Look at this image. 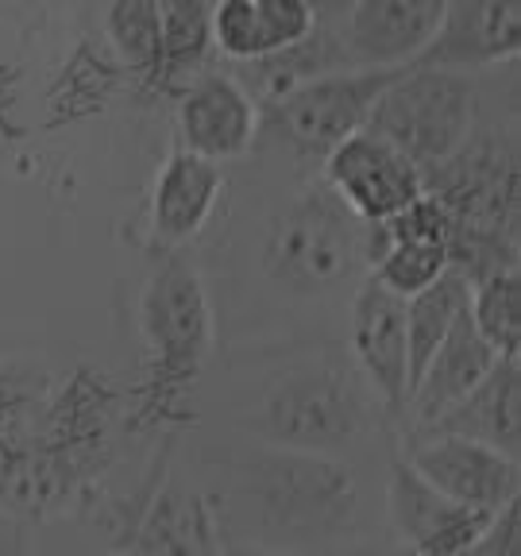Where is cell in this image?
<instances>
[{"label": "cell", "instance_id": "cell-7", "mask_svg": "<svg viewBox=\"0 0 521 556\" xmlns=\"http://www.w3.org/2000/svg\"><path fill=\"white\" fill-rule=\"evenodd\" d=\"M325 182L364 225H386L425 193L421 170L367 128L325 155Z\"/></svg>", "mask_w": 521, "mask_h": 556}, {"label": "cell", "instance_id": "cell-24", "mask_svg": "<svg viewBox=\"0 0 521 556\" xmlns=\"http://www.w3.org/2000/svg\"><path fill=\"white\" fill-rule=\"evenodd\" d=\"M0 556H27L24 533H20V530H0Z\"/></svg>", "mask_w": 521, "mask_h": 556}, {"label": "cell", "instance_id": "cell-3", "mask_svg": "<svg viewBox=\"0 0 521 556\" xmlns=\"http://www.w3.org/2000/svg\"><path fill=\"white\" fill-rule=\"evenodd\" d=\"M247 429L259 444L332 456L367 429V391L344 364H305L263 391Z\"/></svg>", "mask_w": 521, "mask_h": 556}, {"label": "cell", "instance_id": "cell-8", "mask_svg": "<svg viewBox=\"0 0 521 556\" xmlns=\"http://www.w3.org/2000/svg\"><path fill=\"white\" fill-rule=\"evenodd\" d=\"M406 464L433 491L468 506V510L498 514L510 503H518V460L486 448V444L463 441V437L421 433L406 448Z\"/></svg>", "mask_w": 521, "mask_h": 556}, {"label": "cell", "instance_id": "cell-22", "mask_svg": "<svg viewBox=\"0 0 521 556\" xmlns=\"http://www.w3.org/2000/svg\"><path fill=\"white\" fill-rule=\"evenodd\" d=\"M104 31L136 74L158 78V54H163V35H158V4L151 0H120L104 12Z\"/></svg>", "mask_w": 521, "mask_h": 556}, {"label": "cell", "instance_id": "cell-12", "mask_svg": "<svg viewBox=\"0 0 521 556\" xmlns=\"http://www.w3.org/2000/svg\"><path fill=\"white\" fill-rule=\"evenodd\" d=\"M259 104L232 74H205L186 89L178 104V131L182 151L205 159V163H228L252 151L259 136Z\"/></svg>", "mask_w": 521, "mask_h": 556}, {"label": "cell", "instance_id": "cell-16", "mask_svg": "<svg viewBox=\"0 0 521 556\" xmlns=\"http://www.w3.org/2000/svg\"><path fill=\"white\" fill-rule=\"evenodd\" d=\"M498 359L503 356L479 337L468 309H463L460 321L452 325L444 344L436 348V356L429 359V367L421 371V379L414 382V391H409L406 406L414 409L417 426L429 429L433 421H441L452 406H460L479 382L495 371Z\"/></svg>", "mask_w": 521, "mask_h": 556}, {"label": "cell", "instance_id": "cell-11", "mask_svg": "<svg viewBox=\"0 0 521 556\" xmlns=\"http://www.w3.org/2000/svg\"><path fill=\"white\" fill-rule=\"evenodd\" d=\"M444 0H359L344 12V54L356 70H402L433 43Z\"/></svg>", "mask_w": 521, "mask_h": 556}, {"label": "cell", "instance_id": "cell-15", "mask_svg": "<svg viewBox=\"0 0 521 556\" xmlns=\"http://www.w3.org/2000/svg\"><path fill=\"white\" fill-rule=\"evenodd\" d=\"M220 533L208 498L182 483L158 486L120 541V556H217Z\"/></svg>", "mask_w": 521, "mask_h": 556}, {"label": "cell", "instance_id": "cell-19", "mask_svg": "<svg viewBox=\"0 0 521 556\" xmlns=\"http://www.w3.org/2000/svg\"><path fill=\"white\" fill-rule=\"evenodd\" d=\"M471 302V282L460 270H444L433 287L421 290L417 298L406 302V352H409V391L436 356V348L452 332V325L460 321V313Z\"/></svg>", "mask_w": 521, "mask_h": 556}, {"label": "cell", "instance_id": "cell-17", "mask_svg": "<svg viewBox=\"0 0 521 556\" xmlns=\"http://www.w3.org/2000/svg\"><path fill=\"white\" fill-rule=\"evenodd\" d=\"M441 437H463V441L486 444L518 460L521 452V359H498L495 371L479 382L475 391L452 406L441 421L425 429Z\"/></svg>", "mask_w": 521, "mask_h": 556}, {"label": "cell", "instance_id": "cell-2", "mask_svg": "<svg viewBox=\"0 0 521 556\" xmlns=\"http://www.w3.org/2000/svg\"><path fill=\"white\" fill-rule=\"evenodd\" d=\"M367 267V225L329 190H305L275 217L263 270L290 294H329Z\"/></svg>", "mask_w": 521, "mask_h": 556}, {"label": "cell", "instance_id": "cell-26", "mask_svg": "<svg viewBox=\"0 0 521 556\" xmlns=\"http://www.w3.org/2000/svg\"><path fill=\"white\" fill-rule=\"evenodd\" d=\"M0 456H4V437H0Z\"/></svg>", "mask_w": 521, "mask_h": 556}, {"label": "cell", "instance_id": "cell-4", "mask_svg": "<svg viewBox=\"0 0 521 556\" xmlns=\"http://www.w3.org/2000/svg\"><path fill=\"white\" fill-rule=\"evenodd\" d=\"M471 124H475V86L468 74L406 66V74L374 101L364 128L425 174L448 163L468 143Z\"/></svg>", "mask_w": 521, "mask_h": 556}, {"label": "cell", "instance_id": "cell-10", "mask_svg": "<svg viewBox=\"0 0 521 556\" xmlns=\"http://www.w3.org/2000/svg\"><path fill=\"white\" fill-rule=\"evenodd\" d=\"M386 510L414 556H463L495 521V514L444 498L406 460L394 464L386 479Z\"/></svg>", "mask_w": 521, "mask_h": 556}, {"label": "cell", "instance_id": "cell-6", "mask_svg": "<svg viewBox=\"0 0 521 556\" xmlns=\"http://www.w3.org/2000/svg\"><path fill=\"white\" fill-rule=\"evenodd\" d=\"M406 74L402 70H340V74H325L305 86L290 89L287 97L263 104L259 121L275 128L282 139H290L302 155L325 159L336 151L347 136H356L371 116L374 101H379L394 81Z\"/></svg>", "mask_w": 521, "mask_h": 556}, {"label": "cell", "instance_id": "cell-14", "mask_svg": "<svg viewBox=\"0 0 521 556\" xmlns=\"http://www.w3.org/2000/svg\"><path fill=\"white\" fill-rule=\"evenodd\" d=\"M321 16L305 0H225L213 4V43L232 62H263L305 43Z\"/></svg>", "mask_w": 521, "mask_h": 556}, {"label": "cell", "instance_id": "cell-9", "mask_svg": "<svg viewBox=\"0 0 521 556\" xmlns=\"http://www.w3.org/2000/svg\"><path fill=\"white\" fill-rule=\"evenodd\" d=\"M352 352L364 371L371 399L382 409H406L409 402V352H406V302L382 287L379 278H364L352 298Z\"/></svg>", "mask_w": 521, "mask_h": 556}, {"label": "cell", "instance_id": "cell-5", "mask_svg": "<svg viewBox=\"0 0 521 556\" xmlns=\"http://www.w3.org/2000/svg\"><path fill=\"white\" fill-rule=\"evenodd\" d=\"M139 329L151 352V382L163 399H174L198 379L213 348V309H208L201 275L170 255L139 294Z\"/></svg>", "mask_w": 521, "mask_h": 556}, {"label": "cell", "instance_id": "cell-18", "mask_svg": "<svg viewBox=\"0 0 521 556\" xmlns=\"http://www.w3.org/2000/svg\"><path fill=\"white\" fill-rule=\"evenodd\" d=\"M220 166L205 163V159L190 155V151H174L166 166L158 170L155 198H151V228L155 240L166 248L193 240L213 217L220 198Z\"/></svg>", "mask_w": 521, "mask_h": 556}, {"label": "cell", "instance_id": "cell-1", "mask_svg": "<svg viewBox=\"0 0 521 556\" xmlns=\"http://www.w3.org/2000/svg\"><path fill=\"white\" fill-rule=\"evenodd\" d=\"M243 498H252L259 518L290 538H336L359 510L356 476L332 456L287 452L255 444L236 460Z\"/></svg>", "mask_w": 521, "mask_h": 556}, {"label": "cell", "instance_id": "cell-13", "mask_svg": "<svg viewBox=\"0 0 521 556\" xmlns=\"http://www.w3.org/2000/svg\"><path fill=\"white\" fill-rule=\"evenodd\" d=\"M521 47V9L513 0H479V4H444V20L433 43L417 54L414 70H448L468 74L513 59Z\"/></svg>", "mask_w": 521, "mask_h": 556}, {"label": "cell", "instance_id": "cell-25", "mask_svg": "<svg viewBox=\"0 0 521 556\" xmlns=\"http://www.w3.org/2000/svg\"><path fill=\"white\" fill-rule=\"evenodd\" d=\"M217 556H290V553H278V548H263V545H220Z\"/></svg>", "mask_w": 521, "mask_h": 556}, {"label": "cell", "instance_id": "cell-20", "mask_svg": "<svg viewBox=\"0 0 521 556\" xmlns=\"http://www.w3.org/2000/svg\"><path fill=\"white\" fill-rule=\"evenodd\" d=\"M468 317L503 359L521 356V270H498L471 287Z\"/></svg>", "mask_w": 521, "mask_h": 556}, {"label": "cell", "instance_id": "cell-21", "mask_svg": "<svg viewBox=\"0 0 521 556\" xmlns=\"http://www.w3.org/2000/svg\"><path fill=\"white\" fill-rule=\"evenodd\" d=\"M158 35H163L158 78H178L193 70V62H205L213 47V4H193V0L158 4Z\"/></svg>", "mask_w": 521, "mask_h": 556}, {"label": "cell", "instance_id": "cell-23", "mask_svg": "<svg viewBox=\"0 0 521 556\" xmlns=\"http://www.w3.org/2000/svg\"><path fill=\"white\" fill-rule=\"evenodd\" d=\"M448 270V248L444 243H417V240H398L386 248L371 275L379 278L382 287L398 294L402 302L417 298L421 290H429L436 278Z\"/></svg>", "mask_w": 521, "mask_h": 556}]
</instances>
